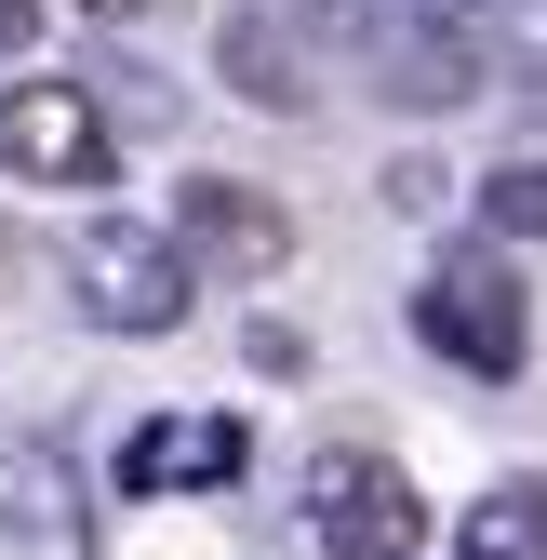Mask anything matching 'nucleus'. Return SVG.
I'll list each match as a JSON object with an SVG mask.
<instances>
[{"label": "nucleus", "mask_w": 547, "mask_h": 560, "mask_svg": "<svg viewBox=\"0 0 547 560\" xmlns=\"http://www.w3.org/2000/svg\"><path fill=\"white\" fill-rule=\"evenodd\" d=\"M174 254L200 280H228V294H254V280L294 267V214L267 187H241V174H200V187H174Z\"/></svg>", "instance_id": "39448f33"}, {"label": "nucleus", "mask_w": 547, "mask_h": 560, "mask_svg": "<svg viewBox=\"0 0 547 560\" xmlns=\"http://www.w3.org/2000/svg\"><path fill=\"white\" fill-rule=\"evenodd\" d=\"M428 508L374 441H321L294 467V508H281V560H415Z\"/></svg>", "instance_id": "f257e3e1"}, {"label": "nucleus", "mask_w": 547, "mask_h": 560, "mask_svg": "<svg viewBox=\"0 0 547 560\" xmlns=\"http://www.w3.org/2000/svg\"><path fill=\"white\" fill-rule=\"evenodd\" d=\"M107 94L94 81H14L0 94V174L14 187H107Z\"/></svg>", "instance_id": "20e7f679"}, {"label": "nucleus", "mask_w": 547, "mask_h": 560, "mask_svg": "<svg viewBox=\"0 0 547 560\" xmlns=\"http://www.w3.org/2000/svg\"><path fill=\"white\" fill-rule=\"evenodd\" d=\"M0 560H94L81 480L54 441H0Z\"/></svg>", "instance_id": "423d86ee"}, {"label": "nucleus", "mask_w": 547, "mask_h": 560, "mask_svg": "<svg viewBox=\"0 0 547 560\" xmlns=\"http://www.w3.org/2000/svg\"><path fill=\"white\" fill-rule=\"evenodd\" d=\"M481 81H547V0H454L441 14Z\"/></svg>", "instance_id": "1a4fd4ad"}, {"label": "nucleus", "mask_w": 547, "mask_h": 560, "mask_svg": "<svg viewBox=\"0 0 547 560\" xmlns=\"http://www.w3.org/2000/svg\"><path fill=\"white\" fill-rule=\"evenodd\" d=\"M81 14H148V0H81Z\"/></svg>", "instance_id": "4468645a"}, {"label": "nucleus", "mask_w": 547, "mask_h": 560, "mask_svg": "<svg viewBox=\"0 0 547 560\" xmlns=\"http://www.w3.org/2000/svg\"><path fill=\"white\" fill-rule=\"evenodd\" d=\"M481 228H494V241H534V228H547V133L481 174Z\"/></svg>", "instance_id": "9b49d317"}, {"label": "nucleus", "mask_w": 547, "mask_h": 560, "mask_svg": "<svg viewBox=\"0 0 547 560\" xmlns=\"http://www.w3.org/2000/svg\"><path fill=\"white\" fill-rule=\"evenodd\" d=\"M214 67H228V94L267 107V120H294V107L321 94V81H307V40H294L281 14H228V27H214Z\"/></svg>", "instance_id": "6e6552de"}, {"label": "nucleus", "mask_w": 547, "mask_h": 560, "mask_svg": "<svg viewBox=\"0 0 547 560\" xmlns=\"http://www.w3.org/2000/svg\"><path fill=\"white\" fill-rule=\"evenodd\" d=\"M27 14H40V0H0V40H27Z\"/></svg>", "instance_id": "ddd939ff"}, {"label": "nucleus", "mask_w": 547, "mask_h": 560, "mask_svg": "<svg viewBox=\"0 0 547 560\" xmlns=\"http://www.w3.org/2000/svg\"><path fill=\"white\" fill-rule=\"evenodd\" d=\"M254 467V428L241 413H161V428L120 441V494H214V480Z\"/></svg>", "instance_id": "0eeeda50"}, {"label": "nucleus", "mask_w": 547, "mask_h": 560, "mask_svg": "<svg viewBox=\"0 0 547 560\" xmlns=\"http://www.w3.org/2000/svg\"><path fill=\"white\" fill-rule=\"evenodd\" d=\"M441 187H454L441 161H387V200H400V214H441Z\"/></svg>", "instance_id": "f8f14e48"}, {"label": "nucleus", "mask_w": 547, "mask_h": 560, "mask_svg": "<svg viewBox=\"0 0 547 560\" xmlns=\"http://www.w3.org/2000/svg\"><path fill=\"white\" fill-rule=\"evenodd\" d=\"M67 294H81L94 334H174L200 307V267L174 254V228H133V214H94L67 241Z\"/></svg>", "instance_id": "7ed1b4c3"}, {"label": "nucleus", "mask_w": 547, "mask_h": 560, "mask_svg": "<svg viewBox=\"0 0 547 560\" xmlns=\"http://www.w3.org/2000/svg\"><path fill=\"white\" fill-rule=\"evenodd\" d=\"M467 560H547V467H521V480H494L481 508H467V534H454Z\"/></svg>", "instance_id": "9d476101"}, {"label": "nucleus", "mask_w": 547, "mask_h": 560, "mask_svg": "<svg viewBox=\"0 0 547 560\" xmlns=\"http://www.w3.org/2000/svg\"><path fill=\"white\" fill-rule=\"evenodd\" d=\"M415 334L441 347L454 374H481V387H508L521 361H534V294H521V267L494 254V241H454L428 280H415Z\"/></svg>", "instance_id": "f03ea898"}]
</instances>
